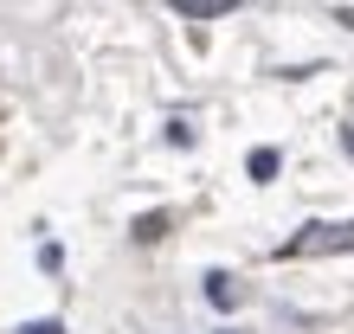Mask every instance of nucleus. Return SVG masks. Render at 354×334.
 Segmentation results:
<instances>
[{
  "label": "nucleus",
  "instance_id": "f257e3e1",
  "mask_svg": "<svg viewBox=\"0 0 354 334\" xmlns=\"http://www.w3.org/2000/svg\"><path fill=\"white\" fill-rule=\"evenodd\" d=\"M322 250H354V219H342V225H303L277 257H322Z\"/></svg>",
  "mask_w": 354,
  "mask_h": 334
},
{
  "label": "nucleus",
  "instance_id": "f03ea898",
  "mask_svg": "<svg viewBox=\"0 0 354 334\" xmlns=\"http://www.w3.org/2000/svg\"><path fill=\"white\" fill-rule=\"evenodd\" d=\"M206 302H213V308H239V302H245L239 277H225V270H206Z\"/></svg>",
  "mask_w": 354,
  "mask_h": 334
},
{
  "label": "nucleus",
  "instance_id": "7ed1b4c3",
  "mask_svg": "<svg viewBox=\"0 0 354 334\" xmlns=\"http://www.w3.org/2000/svg\"><path fill=\"white\" fill-rule=\"evenodd\" d=\"M168 7L187 19H225V13H239V0H168Z\"/></svg>",
  "mask_w": 354,
  "mask_h": 334
},
{
  "label": "nucleus",
  "instance_id": "20e7f679",
  "mask_svg": "<svg viewBox=\"0 0 354 334\" xmlns=\"http://www.w3.org/2000/svg\"><path fill=\"white\" fill-rule=\"evenodd\" d=\"M277 167H283L277 148H252V155H245V174H252V180H277Z\"/></svg>",
  "mask_w": 354,
  "mask_h": 334
},
{
  "label": "nucleus",
  "instance_id": "39448f33",
  "mask_svg": "<svg viewBox=\"0 0 354 334\" xmlns=\"http://www.w3.org/2000/svg\"><path fill=\"white\" fill-rule=\"evenodd\" d=\"M19 334H65V328H58V322H26Z\"/></svg>",
  "mask_w": 354,
  "mask_h": 334
},
{
  "label": "nucleus",
  "instance_id": "423d86ee",
  "mask_svg": "<svg viewBox=\"0 0 354 334\" xmlns=\"http://www.w3.org/2000/svg\"><path fill=\"white\" fill-rule=\"evenodd\" d=\"M342 148H348V155H354V129H342Z\"/></svg>",
  "mask_w": 354,
  "mask_h": 334
}]
</instances>
